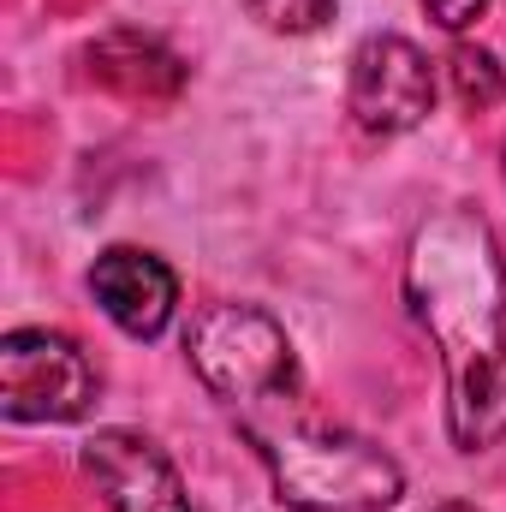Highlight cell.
Masks as SVG:
<instances>
[{
    "mask_svg": "<svg viewBox=\"0 0 506 512\" xmlns=\"http://www.w3.org/2000/svg\"><path fill=\"white\" fill-rule=\"evenodd\" d=\"M441 512H471V507H441Z\"/></svg>",
    "mask_w": 506,
    "mask_h": 512,
    "instance_id": "11",
    "label": "cell"
},
{
    "mask_svg": "<svg viewBox=\"0 0 506 512\" xmlns=\"http://www.w3.org/2000/svg\"><path fill=\"white\" fill-rule=\"evenodd\" d=\"M102 393L78 340L48 328H12L0 340V411L12 423H78Z\"/></svg>",
    "mask_w": 506,
    "mask_h": 512,
    "instance_id": "3",
    "label": "cell"
},
{
    "mask_svg": "<svg viewBox=\"0 0 506 512\" xmlns=\"http://www.w3.org/2000/svg\"><path fill=\"white\" fill-rule=\"evenodd\" d=\"M423 12H429L441 30H471V24L489 12V0H423Z\"/></svg>",
    "mask_w": 506,
    "mask_h": 512,
    "instance_id": "10",
    "label": "cell"
},
{
    "mask_svg": "<svg viewBox=\"0 0 506 512\" xmlns=\"http://www.w3.org/2000/svg\"><path fill=\"white\" fill-rule=\"evenodd\" d=\"M90 292H96V304L108 310V322H114L120 334H131V340H155V334L173 322V304H179L173 268L155 251H137V245H114V251L96 256Z\"/></svg>",
    "mask_w": 506,
    "mask_h": 512,
    "instance_id": "6",
    "label": "cell"
},
{
    "mask_svg": "<svg viewBox=\"0 0 506 512\" xmlns=\"http://www.w3.org/2000/svg\"><path fill=\"white\" fill-rule=\"evenodd\" d=\"M447 72H453V90H459L465 108H495V102H501L506 72H501V60H495L489 48H453Z\"/></svg>",
    "mask_w": 506,
    "mask_h": 512,
    "instance_id": "8",
    "label": "cell"
},
{
    "mask_svg": "<svg viewBox=\"0 0 506 512\" xmlns=\"http://www.w3.org/2000/svg\"><path fill=\"white\" fill-rule=\"evenodd\" d=\"M352 120L376 137H399V131L423 126L435 108V72L423 60L417 42L405 36H370L352 54Z\"/></svg>",
    "mask_w": 506,
    "mask_h": 512,
    "instance_id": "4",
    "label": "cell"
},
{
    "mask_svg": "<svg viewBox=\"0 0 506 512\" xmlns=\"http://www.w3.org/2000/svg\"><path fill=\"white\" fill-rule=\"evenodd\" d=\"M90 66L102 84L126 90V96H173L185 84V66L179 54H167L155 36H137V30H114L90 48Z\"/></svg>",
    "mask_w": 506,
    "mask_h": 512,
    "instance_id": "7",
    "label": "cell"
},
{
    "mask_svg": "<svg viewBox=\"0 0 506 512\" xmlns=\"http://www.w3.org/2000/svg\"><path fill=\"white\" fill-rule=\"evenodd\" d=\"M84 477L114 512H191L173 459L143 429H96L84 441Z\"/></svg>",
    "mask_w": 506,
    "mask_h": 512,
    "instance_id": "5",
    "label": "cell"
},
{
    "mask_svg": "<svg viewBox=\"0 0 506 512\" xmlns=\"http://www.w3.org/2000/svg\"><path fill=\"white\" fill-rule=\"evenodd\" d=\"M251 18H262L268 30H286V36H304V30H322L334 18V0H245Z\"/></svg>",
    "mask_w": 506,
    "mask_h": 512,
    "instance_id": "9",
    "label": "cell"
},
{
    "mask_svg": "<svg viewBox=\"0 0 506 512\" xmlns=\"http://www.w3.org/2000/svg\"><path fill=\"white\" fill-rule=\"evenodd\" d=\"M191 370L245 429L280 501L298 512H387L399 501V465L364 435L328 423L298 382L286 328L256 304H209L185 334Z\"/></svg>",
    "mask_w": 506,
    "mask_h": 512,
    "instance_id": "1",
    "label": "cell"
},
{
    "mask_svg": "<svg viewBox=\"0 0 506 512\" xmlns=\"http://www.w3.org/2000/svg\"><path fill=\"white\" fill-rule=\"evenodd\" d=\"M405 292L447 364V429L459 453L506 441V262L477 209H441L417 227Z\"/></svg>",
    "mask_w": 506,
    "mask_h": 512,
    "instance_id": "2",
    "label": "cell"
}]
</instances>
